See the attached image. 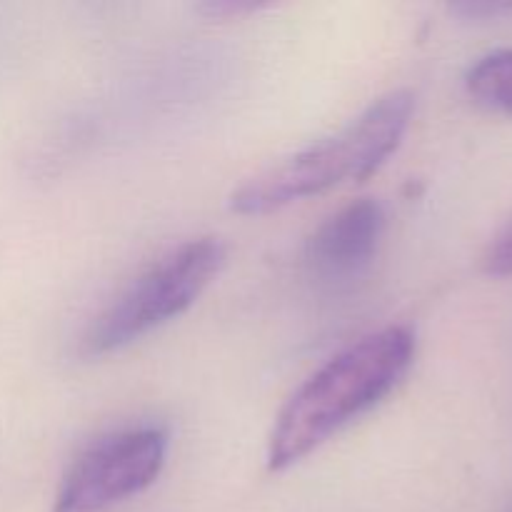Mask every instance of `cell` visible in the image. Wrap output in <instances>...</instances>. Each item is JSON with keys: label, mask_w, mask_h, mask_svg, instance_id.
<instances>
[{"label": "cell", "mask_w": 512, "mask_h": 512, "mask_svg": "<svg viewBox=\"0 0 512 512\" xmlns=\"http://www.w3.org/2000/svg\"><path fill=\"white\" fill-rule=\"evenodd\" d=\"M383 233V205L373 198L355 200L313 230L303 248L305 270L318 283H350L373 263Z\"/></svg>", "instance_id": "cell-5"}, {"label": "cell", "mask_w": 512, "mask_h": 512, "mask_svg": "<svg viewBox=\"0 0 512 512\" xmlns=\"http://www.w3.org/2000/svg\"><path fill=\"white\" fill-rule=\"evenodd\" d=\"M465 90L480 108L512 118V48L485 53L470 65Z\"/></svg>", "instance_id": "cell-6"}, {"label": "cell", "mask_w": 512, "mask_h": 512, "mask_svg": "<svg viewBox=\"0 0 512 512\" xmlns=\"http://www.w3.org/2000/svg\"><path fill=\"white\" fill-rule=\"evenodd\" d=\"M415 333L390 325L365 335L315 370L280 410L268 440V468H293L383 403L415 360Z\"/></svg>", "instance_id": "cell-1"}, {"label": "cell", "mask_w": 512, "mask_h": 512, "mask_svg": "<svg viewBox=\"0 0 512 512\" xmlns=\"http://www.w3.org/2000/svg\"><path fill=\"white\" fill-rule=\"evenodd\" d=\"M413 108L415 98L408 90L383 95L340 133L308 145L240 185L230 208L240 215H265L348 180H368L400 148Z\"/></svg>", "instance_id": "cell-2"}, {"label": "cell", "mask_w": 512, "mask_h": 512, "mask_svg": "<svg viewBox=\"0 0 512 512\" xmlns=\"http://www.w3.org/2000/svg\"><path fill=\"white\" fill-rule=\"evenodd\" d=\"M483 270L493 278H512V215L485 248Z\"/></svg>", "instance_id": "cell-7"}, {"label": "cell", "mask_w": 512, "mask_h": 512, "mask_svg": "<svg viewBox=\"0 0 512 512\" xmlns=\"http://www.w3.org/2000/svg\"><path fill=\"white\" fill-rule=\"evenodd\" d=\"M453 13L463 15L468 20H490L500 18V15L512 13V3H478V0H468V3H455Z\"/></svg>", "instance_id": "cell-8"}, {"label": "cell", "mask_w": 512, "mask_h": 512, "mask_svg": "<svg viewBox=\"0 0 512 512\" xmlns=\"http://www.w3.org/2000/svg\"><path fill=\"white\" fill-rule=\"evenodd\" d=\"M223 263L225 248L215 238H198L175 248L90 320L80 338V355L103 358L118 353L183 315L218 278Z\"/></svg>", "instance_id": "cell-3"}, {"label": "cell", "mask_w": 512, "mask_h": 512, "mask_svg": "<svg viewBox=\"0 0 512 512\" xmlns=\"http://www.w3.org/2000/svg\"><path fill=\"white\" fill-rule=\"evenodd\" d=\"M170 438L158 425H138L90 443L63 475L53 512H108L158 480Z\"/></svg>", "instance_id": "cell-4"}, {"label": "cell", "mask_w": 512, "mask_h": 512, "mask_svg": "<svg viewBox=\"0 0 512 512\" xmlns=\"http://www.w3.org/2000/svg\"><path fill=\"white\" fill-rule=\"evenodd\" d=\"M265 8L260 3H240V0H215V3H205L203 13L213 15V18H230V15H245V13H253V10Z\"/></svg>", "instance_id": "cell-9"}]
</instances>
